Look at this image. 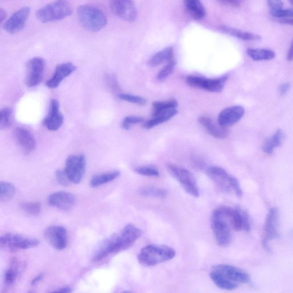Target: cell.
<instances>
[{"label": "cell", "mask_w": 293, "mask_h": 293, "mask_svg": "<svg viewBox=\"0 0 293 293\" xmlns=\"http://www.w3.org/2000/svg\"><path fill=\"white\" fill-rule=\"evenodd\" d=\"M141 234V230L134 225H126L118 234L113 235L101 244L95 252L92 260L98 262L111 254L128 249L134 245Z\"/></svg>", "instance_id": "1"}, {"label": "cell", "mask_w": 293, "mask_h": 293, "mask_svg": "<svg viewBox=\"0 0 293 293\" xmlns=\"http://www.w3.org/2000/svg\"><path fill=\"white\" fill-rule=\"evenodd\" d=\"M175 254V250L170 246L150 245L141 248L137 260L141 265L152 267L174 259Z\"/></svg>", "instance_id": "2"}, {"label": "cell", "mask_w": 293, "mask_h": 293, "mask_svg": "<svg viewBox=\"0 0 293 293\" xmlns=\"http://www.w3.org/2000/svg\"><path fill=\"white\" fill-rule=\"evenodd\" d=\"M78 16L83 27L90 32H99L107 24V19L103 12L94 6H80Z\"/></svg>", "instance_id": "3"}, {"label": "cell", "mask_w": 293, "mask_h": 293, "mask_svg": "<svg viewBox=\"0 0 293 293\" xmlns=\"http://www.w3.org/2000/svg\"><path fill=\"white\" fill-rule=\"evenodd\" d=\"M72 13V8L66 0H55L40 9L36 17L43 23H50L65 19Z\"/></svg>", "instance_id": "4"}, {"label": "cell", "mask_w": 293, "mask_h": 293, "mask_svg": "<svg viewBox=\"0 0 293 293\" xmlns=\"http://www.w3.org/2000/svg\"><path fill=\"white\" fill-rule=\"evenodd\" d=\"M208 172L213 181L224 192L242 197L243 191L236 177L229 174L223 168L217 166L211 167Z\"/></svg>", "instance_id": "5"}, {"label": "cell", "mask_w": 293, "mask_h": 293, "mask_svg": "<svg viewBox=\"0 0 293 293\" xmlns=\"http://www.w3.org/2000/svg\"><path fill=\"white\" fill-rule=\"evenodd\" d=\"M220 214L235 231L244 230L248 232L251 230L249 217L246 211L242 208L237 207L232 208L228 207L217 208Z\"/></svg>", "instance_id": "6"}, {"label": "cell", "mask_w": 293, "mask_h": 293, "mask_svg": "<svg viewBox=\"0 0 293 293\" xmlns=\"http://www.w3.org/2000/svg\"><path fill=\"white\" fill-rule=\"evenodd\" d=\"M167 169L170 174L178 181L186 193L195 198L199 197L197 181L192 172L173 164H168Z\"/></svg>", "instance_id": "7"}, {"label": "cell", "mask_w": 293, "mask_h": 293, "mask_svg": "<svg viewBox=\"0 0 293 293\" xmlns=\"http://www.w3.org/2000/svg\"><path fill=\"white\" fill-rule=\"evenodd\" d=\"M211 225L217 245L221 247L228 246L232 241L230 226L217 208L212 212Z\"/></svg>", "instance_id": "8"}, {"label": "cell", "mask_w": 293, "mask_h": 293, "mask_svg": "<svg viewBox=\"0 0 293 293\" xmlns=\"http://www.w3.org/2000/svg\"><path fill=\"white\" fill-rule=\"evenodd\" d=\"M228 79V75L212 79L190 75L186 77V82L190 87L202 89L208 92L219 93L223 91L225 84Z\"/></svg>", "instance_id": "9"}, {"label": "cell", "mask_w": 293, "mask_h": 293, "mask_svg": "<svg viewBox=\"0 0 293 293\" xmlns=\"http://www.w3.org/2000/svg\"><path fill=\"white\" fill-rule=\"evenodd\" d=\"M39 244L38 239L17 234L6 233L0 238V246L11 251L28 249L38 246Z\"/></svg>", "instance_id": "10"}, {"label": "cell", "mask_w": 293, "mask_h": 293, "mask_svg": "<svg viewBox=\"0 0 293 293\" xmlns=\"http://www.w3.org/2000/svg\"><path fill=\"white\" fill-rule=\"evenodd\" d=\"M86 166V158L83 155H72L66 159L64 171L70 183L78 184L82 181Z\"/></svg>", "instance_id": "11"}, {"label": "cell", "mask_w": 293, "mask_h": 293, "mask_svg": "<svg viewBox=\"0 0 293 293\" xmlns=\"http://www.w3.org/2000/svg\"><path fill=\"white\" fill-rule=\"evenodd\" d=\"M279 211L277 208H270L265 221L263 232V245L268 248L269 242L279 238Z\"/></svg>", "instance_id": "12"}, {"label": "cell", "mask_w": 293, "mask_h": 293, "mask_svg": "<svg viewBox=\"0 0 293 293\" xmlns=\"http://www.w3.org/2000/svg\"><path fill=\"white\" fill-rule=\"evenodd\" d=\"M27 74L25 78L26 85L28 87L37 86L42 81L45 69V61L42 57H35L27 63Z\"/></svg>", "instance_id": "13"}, {"label": "cell", "mask_w": 293, "mask_h": 293, "mask_svg": "<svg viewBox=\"0 0 293 293\" xmlns=\"http://www.w3.org/2000/svg\"><path fill=\"white\" fill-rule=\"evenodd\" d=\"M111 8L115 15L124 21L133 23L137 19L136 8L132 0H112Z\"/></svg>", "instance_id": "14"}, {"label": "cell", "mask_w": 293, "mask_h": 293, "mask_svg": "<svg viewBox=\"0 0 293 293\" xmlns=\"http://www.w3.org/2000/svg\"><path fill=\"white\" fill-rule=\"evenodd\" d=\"M30 13V8L25 7L20 9L10 17L3 25L4 29L9 33L20 32L25 26Z\"/></svg>", "instance_id": "15"}, {"label": "cell", "mask_w": 293, "mask_h": 293, "mask_svg": "<svg viewBox=\"0 0 293 293\" xmlns=\"http://www.w3.org/2000/svg\"><path fill=\"white\" fill-rule=\"evenodd\" d=\"M44 236L50 245L57 250H64L67 246V231L63 226H50L46 229Z\"/></svg>", "instance_id": "16"}, {"label": "cell", "mask_w": 293, "mask_h": 293, "mask_svg": "<svg viewBox=\"0 0 293 293\" xmlns=\"http://www.w3.org/2000/svg\"><path fill=\"white\" fill-rule=\"evenodd\" d=\"M219 273L226 278L235 283H248L250 277L246 272L234 266L228 265H217L213 266L212 270Z\"/></svg>", "instance_id": "17"}, {"label": "cell", "mask_w": 293, "mask_h": 293, "mask_svg": "<svg viewBox=\"0 0 293 293\" xmlns=\"http://www.w3.org/2000/svg\"><path fill=\"white\" fill-rule=\"evenodd\" d=\"M64 122V117L60 111V104L56 99L52 100L47 117L44 119V124L48 130H58Z\"/></svg>", "instance_id": "18"}, {"label": "cell", "mask_w": 293, "mask_h": 293, "mask_svg": "<svg viewBox=\"0 0 293 293\" xmlns=\"http://www.w3.org/2000/svg\"><path fill=\"white\" fill-rule=\"evenodd\" d=\"M15 138L19 148L25 154L33 152L36 145L34 137L28 130L25 128H17L15 131Z\"/></svg>", "instance_id": "19"}, {"label": "cell", "mask_w": 293, "mask_h": 293, "mask_svg": "<svg viewBox=\"0 0 293 293\" xmlns=\"http://www.w3.org/2000/svg\"><path fill=\"white\" fill-rule=\"evenodd\" d=\"M76 196L72 193L59 192L53 193L48 197V203L61 210H69L76 202Z\"/></svg>", "instance_id": "20"}, {"label": "cell", "mask_w": 293, "mask_h": 293, "mask_svg": "<svg viewBox=\"0 0 293 293\" xmlns=\"http://www.w3.org/2000/svg\"><path fill=\"white\" fill-rule=\"evenodd\" d=\"M245 109L241 106H233L226 108L220 113L217 122L221 126L228 127L238 123L245 114Z\"/></svg>", "instance_id": "21"}, {"label": "cell", "mask_w": 293, "mask_h": 293, "mask_svg": "<svg viewBox=\"0 0 293 293\" xmlns=\"http://www.w3.org/2000/svg\"><path fill=\"white\" fill-rule=\"evenodd\" d=\"M77 68L70 62L59 64L56 66L54 75L46 83V86L51 89L58 87L62 82L72 74Z\"/></svg>", "instance_id": "22"}, {"label": "cell", "mask_w": 293, "mask_h": 293, "mask_svg": "<svg viewBox=\"0 0 293 293\" xmlns=\"http://www.w3.org/2000/svg\"><path fill=\"white\" fill-rule=\"evenodd\" d=\"M199 122L205 127L208 134L216 139H225L227 138L229 135L228 127L221 126L218 122L216 123L209 117H200Z\"/></svg>", "instance_id": "23"}, {"label": "cell", "mask_w": 293, "mask_h": 293, "mask_svg": "<svg viewBox=\"0 0 293 293\" xmlns=\"http://www.w3.org/2000/svg\"><path fill=\"white\" fill-rule=\"evenodd\" d=\"M177 113L176 108H170L162 111L153 117V119L146 122L143 124V128L145 129H152V128L159 125L160 124L166 122L173 117L175 116Z\"/></svg>", "instance_id": "24"}, {"label": "cell", "mask_w": 293, "mask_h": 293, "mask_svg": "<svg viewBox=\"0 0 293 293\" xmlns=\"http://www.w3.org/2000/svg\"><path fill=\"white\" fill-rule=\"evenodd\" d=\"M174 57L172 47H167L156 53L149 61V65L152 67H156L164 63L171 61Z\"/></svg>", "instance_id": "25"}, {"label": "cell", "mask_w": 293, "mask_h": 293, "mask_svg": "<svg viewBox=\"0 0 293 293\" xmlns=\"http://www.w3.org/2000/svg\"><path fill=\"white\" fill-rule=\"evenodd\" d=\"M219 29L223 32L233 35L245 41H259L262 39L260 35L250 32H245L237 29L229 27L227 26H221Z\"/></svg>", "instance_id": "26"}, {"label": "cell", "mask_w": 293, "mask_h": 293, "mask_svg": "<svg viewBox=\"0 0 293 293\" xmlns=\"http://www.w3.org/2000/svg\"><path fill=\"white\" fill-rule=\"evenodd\" d=\"M185 5L194 19L199 20L205 16V8L200 0H184Z\"/></svg>", "instance_id": "27"}, {"label": "cell", "mask_w": 293, "mask_h": 293, "mask_svg": "<svg viewBox=\"0 0 293 293\" xmlns=\"http://www.w3.org/2000/svg\"><path fill=\"white\" fill-rule=\"evenodd\" d=\"M284 140V134L281 130H278L276 133L265 142L263 150L265 153L272 154L274 150L280 146Z\"/></svg>", "instance_id": "28"}, {"label": "cell", "mask_w": 293, "mask_h": 293, "mask_svg": "<svg viewBox=\"0 0 293 293\" xmlns=\"http://www.w3.org/2000/svg\"><path fill=\"white\" fill-rule=\"evenodd\" d=\"M121 175V172L113 171L96 175L92 177L90 181V186L92 188H97L112 181Z\"/></svg>", "instance_id": "29"}, {"label": "cell", "mask_w": 293, "mask_h": 293, "mask_svg": "<svg viewBox=\"0 0 293 293\" xmlns=\"http://www.w3.org/2000/svg\"><path fill=\"white\" fill-rule=\"evenodd\" d=\"M210 277L215 285L222 289L232 290L238 287V283L229 280L214 270L211 271Z\"/></svg>", "instance_id": "30"}, {"label": "cell", "mask_w": 293, "mask_h": 293, "mask_svg": "<svg viewBox=\"0 0 293 293\" xmlns=\"http://www.w3.org/2000/svg\"><path fill=\"white\" fill-rule=\"evenodd\" d=\"M247 54L254 61L270 60L276 57V53L267 49L249 48L247 50Z\"/></svg>", "instance_id": "31"}, {"label": "cell", "mask_w": 293, "mask_h": 293, "mask_svg": "<svg viewBox=\"0 0 293 293\" xmlns=\"http://www.w3.org/2000/svg\"><path fill=\"white\" fill-rule=\"evenodd\" d=\"M19 264L17 261H12L10 267L8 268L4 275V282L7 285H11L14 283L19 276Z\"/></svg>", "instance_id": "32"}, {"label": "cell", "mask_w": 293, "mask_h": 293, "mask_svg": "<svg viewBox=\"0 0 293 293\" xmlns=\"http://www.w3.org/2000/svg\"><path fill=\"white\" fill-rule=\"evenodd\" d=\"M16 189L14 186L7 181L0 182V201L6 202L14 196Z\"/></svg>", "instance_id": "33"}, {"label": "cell", "mask_w": 293, "mask_h": 293, "mask_svg": "<svg viewBox=\"0 0 293 293\" xmlns=\"http://www.w3.org/2000/svg\"><path fill=\"white\" fill-rule=\"evenodd\" d=\"M178 105L177 101L175 99L166 101H154L153 104V117H155L158 113L164 109L170 108H176Z\"/></svg>", "instance_id": "34"}, {"label": "cell", "mask_w": 293, "mask_h": 293, "mask_svg": "<svg viewBox=\"0 0 293 293\" xmlns=\"http://www.w3.org/2000/svg\"><path fill=\"white\" fill-rule=\"evenodd\" d=\"M140 194L144 197L163 198L167 195V192L165 190L155 187H145L140 190Z\"/></svg>", "instance_id": "35"}, {"label": "cell", "mask_w": 293, "mask_h": 293, "mask_svg": "<svg viewBox=\"0 0 293 293\" xmlns=\"http://www.w3.org/2000/svg\"><path fill=\"white\" fill-rule=\"evenodd\" d=\"M176 65V61L173 59L168 62L166 65L160 70L158 72L157 79L158 82H163L173 72Z\"/></svg>", "instance_id": "36"}, {"label": "cell", "mask_w": 293, "mask_h": 293, "mask_svg": "<svg viewBox=\"0 0 293 293\" xmlns=\"http://www.w3.org/2000/svg\"><path fill=\"white\" fill-rule=\"evenodd\" d=\"M22 210L30 215H38L41 212V205L38 202H24L20 205Z\"/></svg>", "instance_id": "37"}, {"label": "cell", "mask_w": 293, "mask_h": 293, "mask_svg": "<svg viewBox=\"0 0 293 293\" xmlns=\"http://www.w3.org/2000/svg\"><path fill=\"white\" fill-rule=\"evenodd\" d=\"M12 119V110L10 108H4L0 112V128L6 129L11 125Z\"/></svg>", "instance_id": "38"}, {"label": "cell", "mask_w": 293, "mask_h": 293, "mask_svg": "<svg viewBox=\"0 0 293 293\" xmlns=\"http://www.w3.org/2000/svg\"><path fill=\"white\" fill-rule=\"evenodd\" d=\"M135 171L137 174L145 176L158 177L159 176L158 168L153 166L139 167L136 168Z\"/></svg>", "instance_id": "39"}, {"label": "cell", "mask_w": 293, "mask_h": 293, "mask_svg": "<svg viewBox=\"0 0 293 293\" xmlns=\"http://www.w3.org/2000/svg\"><path fill=\"white\" fill-rule=\"evenodd\" d=\"M120 99L130 102L139 105L143 106L146 104V100L139 96H136L128 94H121L119 95Z\"/></svg>", "instance_id": "40"}, {"label": "cell", "mask_w": 293, "mask_h": 293, "mask_svg": "<svg viewBox=\"0 0 293 293\" xmlns=\"http://www.w3.org/2000/svg\"><path fill=\"white\" fill-rule=\"evenodd\" d=\"M144 121V118L140 117L128 116L123 119L122 127L124 130H129L132 124L140 123Z\"/></svg>", "instance_id": "41"}, {"label": "cell", "mask_w": 293, "mask_h": 293, "mask_svg": "<svg viewBox=\"0 0 293 293\" xmlns=\"http://www.w3.org/2000/svg\"><path fill=\"white\" fill-rule=\"evenodd\" d=\"M270 14L275 19H281V18L293 17V9H283L276 11H271Z\"/></svg>", "instance_id": "42"}, {"label": "cell", "mask_w": 293, "mask_h": 293, "mask_svg": "<svg viewBox=\"0 0 293 293\" xmlns=\"http://www.w3.org/2000/svg\"><path fill=\"white\" fill-rule=\"evenodd\" d=\"M56 178L57 182L63 186H68L70 183L64 170H57L56 172Z\"/></svg>", "instance_id": "43"}, {"label": "cell", "mask_w": 293, "mask_h": 293, "mask_svg": "<svg viewBox=\"0 0 293 293\" xmlns=\"http://www.w3.org/2000/svg\"><path fill=\"white\" fill-rule=\"evenodd\" d=\"M270 12L276 11L283 8V4L281 0H267Z\"/></svg>", "instance_id": "44"}, {"label": "cell", "mask_w": 293, "mask_h": 293, "mask_svg": "<svg viewBox=\"0 0 293 293\" xmlns=\"http://www.w3.org/2000/svg\"><path fill=\"white\" fill-rule=\"evenodd\" d=\"M221 1L230 6L239 8L242 6L245 0H221Z\"/></svg>", "instance_id": "45"}, {"label": "cell", "mask_w": 293, "mask_h": 293, "mask_svg": "<svg viewBox=\"0 0 293 293\" xmlns=\"http://www.w3.org/2000/svg\"><path fill=\"white\" fill-rule=\"evenodd\" d=\"M276 20L279 23L293 26V17L281 18V19H276Z\"/></svg>", "instance_id": "46"}, {"label": "cell", "mask_w": 293, "mask_h": 293, "mask_svg": "<svg viewBox=\"0 0 293 293\" xmlns=\"http://www.w3.org/2000/svg\"><path fill=\"white\" fill-rule=\"evenodd\" d=\"M290 84L285 83L281 84L279 88V93L281 95H285L290 89Z\"/></svg>", "instance_id": "47"}, {"label": "cell", "mask_w": 293, "mask_h": 293, "mask_svg": "<svg viewBox=\"0 0 293 293\" xmlns=\"http://www.w3.org/2000/svg\"><path fill=\"white\" fill-rule=\"evenodd\" d=\"M44 277L43 273L39 274L38 276L35 277L31 281V285L34 286L37 285L40 282L42 281Z\"/></svg>", "instance_id": "48"}, {"label": "cell", "mask_w": 293, "mask_h": 293, "mask_svg": "<svg viewBox=\"0 0 293 293\" xmlns=\"http://www.w3.org/2000/svg\"><path fill=\"white\" fill-rule=\"evenodd\" d=\"M287 60L288 61H293V40L291 42L289 50H288V51L287 53Z\"/></svg>", "instance_id": "49"}, {"label": "cell", "mask_w": 293, "mask_h": 293, "mask_svg": "<svg viewBox=\"0 0 293 293\" xmlns=\"http://www.w3.org/2000/svg\"><path fill=\"white\" fill-rule=\"evenodd\" d=\"M72 288L69 287H63L59 288H57V290H55L52 292H72Z\"/></svg>", "instance_id": "50"}, {"label": "cell", "mask_w": 293, "mask_h": 293, "mask_svg": "<svg viewBox=\"0 0 293 293\" xmlns=\"http://www.w3.org/2000/svg\"><path fill=\"white\" fill-rule=\"evenodd\" d=\"M7 16V13L6 11L2 8L1 10H0V20H1L2 23L6 20Z\"/></svg>", "instance_id": "51"}, {"label": "cell", "mask_w": 293, "mask_h": 293, "mask_svg": "<svg viewBox=\"0 0 293 293\" xmlns=\"http://www.w3.org/2000/svg\"><path fill=\"white\" fill-rule=\"evenodd\" d=\"M288 1L293 6V0H288Z\"/></svg>", "instance_id": "52"}]
</instances>
